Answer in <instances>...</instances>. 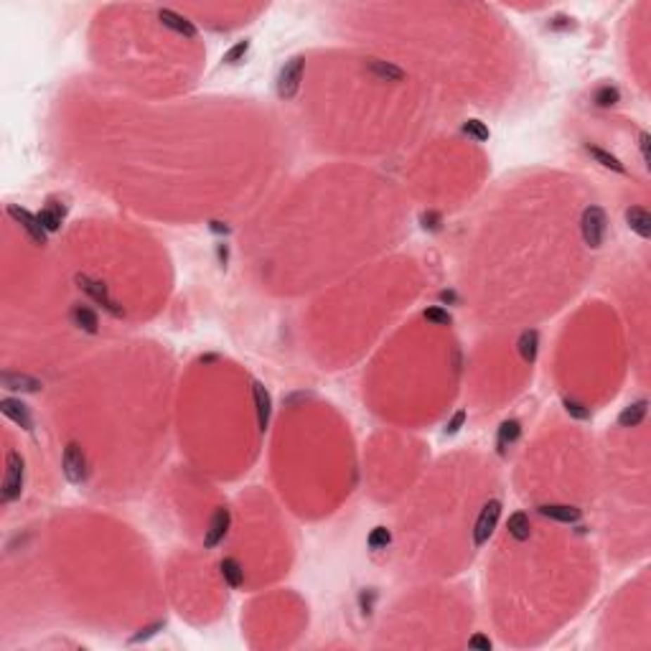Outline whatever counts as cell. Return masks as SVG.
I'll list each match as a JSON object with an SVG mask.
<instances>
[{"mask_svg": "<svg viewBox=\"0 0 651 651\" xmlns=\"http://www.w3.org/2000/svg\"><path fill=\"white\" fill-rule=\"evenodd\" d=\"M23 484H26V463L15 451H8L6 456V476H3V489H0V496H3V504H11L23 494Z\"/></svg>", "mask_w": 651, "mask_h": 651, "instance_id": "obj_1", "label": "cell"}, {"mask_svg": "<svg viewBox=\"0 0 651 651\" xmlns=\"http://www.w3.org/2000/svg\"><path fill=\"white\" fill-rule=\"evenodd\" d=\"M580 234H583V242L591 250H598L605 242V234H608V217L600 206H588L580 217Z\"/></svg>", "mask_w": 651, "mask_h": 651, "instance_id": "obj_2", "label": "cell"}, {"mask_svg": "<svg viewBox=\"0 0 651 651\" xmlns=\"http://www.w3.org/2000/svg\"><path fill=\"white\" fill-rule=\"evenodd\" d=\"M74 283H77V288H79L82 292H86L97 306H102V311H107L110 316H117V318L122 316V306L110 295V290H107V285L102 280H94V278H89V275H77Z\"/></svg>", "mask_w": 651, "mask_h": 651, "instance_id": "obj_3", "label": "cell"}, {"mask_svg": "<svg viewBox=\"0 0 651 651\" xmlns=\"http://www.w3.org/2000/svg\"><path fill=\"white\" fill-rule=\"evenodd\" d=\"M498 517H501V501H498V498H491V501H486V504L481 506L479 519H476V524H473V547H484L486 542L494 537Z\"/></svg>", "mask_w": 651, "mask_h": 651, "instance_id": "obj_4", "label": "cell"}, {"mask_svg": "<svg viewBox=\"0 0 651 651\" xmlns=\"http://www.w3.org/2000/svg\"><path fill=\"white\" fill-rule=\"evenodd\" d=\"M303 72H306V59L303 56H292L285 61V67L278 74V97L280 100H292L300 89L303 82Z\"/></svg>", "mask_w": 651, "mask_h": 651, "instance_id": "obj_5", "label": "cell"}, {"mask_svg": "<svg viewBox=\"0 0 651 651\" xmlns=\"http://www.w3.org/2000/svg\"><path fill=\"white\" fill-rule=\"evenodd\" d=\"M61 468H64V476H67L69 484H84L89 479V463H86V456L82 451L79 443H69L64 448V458H61Z\"/></svg>", "mask_w": 651, "mask_h": 651, "instance_id": "obj_6", "label": "cell"}, {"mask_svg": "<svg viewBox=\"0 0 651 651\" xmlns=\"http://www.w3.org/2000/svg\"><path fill=\"white\" fill-rule=\"evenodd\" d=\"M8 214H11V219L15 221V224L23 229V232L28 234V240L34 242V245L44 247L49 240V232L44 229V224L39 221V214H31L28 209H20V206L11 204L8 206Z\"/></svg>", "mask_w": 651, "mask_h": 651, "instance_id": "obj_7", "label": "cell"}, {"mask_svg": "<svg viewBox=\"0 0 651 651\" xmlns=\"http://www.w3.org/2000/svg\"><path fill=\"white\" fill-rule=\"evenodd\" d=\"M229 527H232V514H229L226 506H219V509L214 512L212 522H209V529H206V534H204L206 550H214L217 545H221L224 537L229 534Z\"/></svg>", "mask_w": 651, "mask_h": 651, "instance_id": "obj_8", "label": "cell"}, {"mask_svg": "<svg viewBox=\"0 0 651 651\" xmlns=\"http://www.w3.org/2000/svg\"><path fill=\"white\" fill-rule=\"evenodd\" d=\"M252 399H254V412H257V427L259 432H265L270 427V418H273V397L267 392V387L262 382H252Z\"/></svg>", "mask_w": 651, "mask_h": 651, "instance_id": "obj_9", "label": "cell"}, {"mask_svg": "<svg viewBox=\"0 0 651 651\" xmlns=\"http://www.w3.org/2000/svg\"><path fill=\"white\" fill-rule=\"evenodd\" d=\"M0 412L6 415L8 420H13L15 425L23 427V430H34V418H31V412H28V407L20 402V399H13V397H3L0 399Z\"/></svg>", "mask_w": 651, "mask_h": 651, "instance_id": "obj_10", "label": "cell"}, {"mask_svg": "<svg viewBox=\"0 0 651 651\" xmlns=\"http://www.w3.org/2000/svg\"><path fill=\"white\" fill-rule=\"evenodd\" d=\"M158 20L168 28V31H173V34L186 36V39H196V26H193L186 15L176 13V11H171V8H160Z\"/></svg>", "mask_w": 651, "mask_h": 651, "instance_id": "obj_11", "label": "cell"}, {"mask_svg": "<svg viewBox=\"0 0 651 651\" xmlns=\"http://www.w3.org/2000/svg\"><path fill=\"white\" fill-rule=\"evenodd\" d=\"M69 321L84 333L100 331V316H97L89 306H84V303H74L72 311H69Z\"/></svg>", "mask_w": 651, "mask_h": 651, "instance_id": "obj_12", "label": "cell"}, {"mask_svg": "<svg viewBox=\"0 0 651 651\" xmlns=\"http://www.w3.org/2000/svg\"><path fill=\"white\" fill-rule=\"evenodd\" d=\"M537 512L545 519L560 522V524H575V522H580V517H583V512H580L578 506H570V504H542Z\"/></svg>", "mask_w": 651, "mask_h": 651, "instance_id": "obj_13", "label": "cell"}, {"mask_svg": "<svg viewBox=\"0 0 651 651\" xmlns=\"http://www.w3.org/2000/svg\"><path fill=\"white\" fill-rule=\"evenodd\" d=\"M64 217H67V206L59 204L56 199H49L46 206L39 212V221L44 224V229H46L49 234L59 232L61 224H64Z\"/></svg>", "mask_w": 651, "mask_h": 651, "instance_id": "obj_14", "label": "cell"}, {"mask_svg": "<svg viewBox=\"0 0 651 651\" xmlns=\"http://www.w3.org/2000/svg\"><path fill=\"white\" fill-rule=\"evenodd\" d=\"M626 224L631 232H636L641 240H649L651 237V214L646 212L644 206H631L626 209Z\"/></svg>", "mask_w": 651, "mask_h": 651, "instance_id": "obj_15", "label": "cell"}, {"mask_svg": "<svg viewBox=\"0 0 651 651\" xmlns=\"http://www.w3.org/2000/svg\"><path fill=\"white\" fill-rule=\"evenodd\" d=\"M0 382L6 389H13V392H39L41 382L36 377H28V374H15V372H3L0 374Z\"/></svg>", "mask_w": 651, "mask_h": 651, "instance_id": "obj_16", "label": "cell"}, {"mask_svg": "<svg viewBox=\"0 0 651 651\" xmlns=\"http://www.w3.org/2000/svg\"><path fill=\"white\" fill-rule=\"evenodd\" d=\"M519 438H522V423H519V420H514V418L504 420V423L498 425V432H496V448H498V453L504 456L506 448H512Z\"/></svg>", "mask_w": 651, "mask_h": 651, "instance_id": "obj_17", "label": "cell"}, {"mask_svg": "<svg viewBox=\"0 0 651 651\" xmlns=\"http://www.w3.org/2000/svg\"><path fill=\"white\" fill-rule=\"evenodd\" d=\"M646 410H649V399H636L629 407H624V412L618 415V425L621 427H638L644 423Z\"/></svg>", "mask_w": 651, "mask_h": 651, "instance_id": "obj_18", "label": "cell"}, {"mask_svg": "<svg viewBox=\"0 0 651 651\" xmlns=\"http://www.w3.org/2000/svg\"><path fill=\"white\" fill-rule=\"evenodd\" d=\"M517 349H519V356H522L527 364H534V361H537V354H539V333L534 331V328L522 331V336H519V341H517Z\"/></svg>", "mask_w": 651, "mask_h": 651, "instance_id": "obj_19", "label": "cell"}, {"mask_svg": "<svg viewBox=\"0 0 651 651\" xmlns=\"http://www.w3.org/2000/svg\"><path fill=\"white\" fill-rule=\"evenodd\" d=\"M366 69H369V72L382 82H402L405 79V72H402L399 67H394V64H389V61L366 59Z\"/></svg>", "mask_w": 651, "mask_h": 651, "instance_id": "obj_20", "label": "cell"}, {"mask_svg": "<svg viewBox=\"0 0 651 651\" xmlns=\"http://www.w3.org/2000/svg\"><path fill=\"white\" fill-rule=\"evenodd\" d=\"M585 153L591 155L595 163H600L603 168H608V171H613V173H626V166L621 163V160L616 158L613 153H608V150H603V148H598V146H585Z\"/></svg>", "mask_w": 651, "mask_h": 651, "instance_id": "obj_21", "label": "cell"}, {"mask_svg": "<svg viewBox=\"0 0 651 651\" xmlns=\"http://www.w3.org/2000/svg\"><path fill=\"white\" fill-rule=\"evenodd\" d=\"M219 570H221V578H224V583L229 585V588H242V583H245V570H242L240 560L224 557L219 562Z\"/></svg>", "mask_w": 651, "mask_h": 651, "instance_id": "obj_22", "label": "cell"}, {"mask_svg": "<svg viewBox=\"0 0 651 651\" xmlns=\"http://www.w3.org/2000/svg\"><path fill=\"white\" fill-rule=\"evenodd\" d=\"M506 529H509V534H512L514 539H519V542L529 539V534H531L529 514H527V512H514L512 517H509V522H506Z\"/></svg>", "mask_w": 651, "mask_h": 651, "instance_id": "obj_23", "label": "cell"}, {"mask_svg": "<svg viewBox=\"0 0 651 651\" xmlns=\"http://www.w3.org/2000/svg\"><path fill=\"white\" fill-rule=\"evenodd\" d=\"M593 102H595L598 107H613V105H618V102H621V92H618V86L603 84V86H598V89L593 92Z\"/></svg>", "mask_w": 651, "mask_h": 651, "instance_id": "obj_24", "label": "cell"}, {"mask_svg": "<svg viewBox=\"0 0 651 651\" xmlns=\"http://www.w3.org/2000/svg\"><path fill=\"white\" fill-rule=\"evenodd\" d=\"M460 130H463V135L476 140V143H486V140L491 138V130H489L481 120H465L463 125H460Z\"/></svg>", "mask_w": 651, "mask_h": 651, "instance_id": "obj_25", "label": "cell"}, {"mask_svg": "<svg viewBox=\"0 0 651 651\" xmlns=\"http://www.w3.org/2000/svg\"><path fill=\"white\" fill-rule=\"evenodd\" d=\"M389 542H392V534H389L387 527H374L369 531V537H366V545L372 547V550H387Z\"/></svg>", "mask_w": 651, "mask_h": 651, "instance_id": "obj_26", "label": "cell"}, {"mask_svg": "<svg viewBox=\"0 0 651 651\" xmlns=\"http://www.w3.org/2000/svg\"><path fill=\"white\" fill-rule=\"evenodd\" d=\"M247 53H250V41L242 39V41H237V44H234V46L224 53V59H221V61H224V64H229V67H237L240 61H245Z\"/></svg>", "mask_w": 651, "mask_h": 651, "instance_id": "obj_27", "label": "cell"}, {"mask_svg": "<svg viewBox=\"0 0 651 651\" xmlns=\"http://www.w3.org/2000/svg\"><path fill=\"white\" fill-rule=\"evenodd\" d=\"M562 407H565V412L570 415V418H575V420H591V407L583 405V402H578V399L565 397V399H562Z\"/></svg>", "mask_w": 651, "mask_h": 651, "instance_id": "obj_28", "label": "cell"}, {"mask_svg": "<svg viewBox=\"0 0 651 651\" xmlns=\"http://www.w3.org/2000/svg\"><path fill=\"white\" fill-rule=\"evenodd\" d=\"M423 318H425L427 323H432V326H451L453 323V316L446 311V308H440V306L427 308V311L423 313Z\"/></svg>", "mask_w": 651, "mask_h": 651, "instance_id": "obj_29", "label": "cell"}, {"mask_svg": "<svg viewBox=\"0 0 651 651\" xmlns=\"http://www.w3.org/2000/svg\"><path fill=\"white\" fill-rule=\"evenodd\" d=\"M166 629V621H155V624L146 626V629H140L138 633H135L133 638H130V644H140V641H148V638H153L158 631H163Z\"/></svg>", "mask_w": 651, "mask_h": 651, "instance_id": "obj_30", "label": "cell"}, {"mask_svg": "<svg viewBox=\"0 0 651 651\" xmlns=\"http://www.w3.org/2000/svg\"><path fill=\"white\" fill-rule=\"evenodd\" d=\"M463 423H465V410H458L456 415H453L451 420H448V425H446V435H456V432L463 427Z\"/></svg>", "mask_w": 651, "mask_h": 651, "instance_id": "obj_31", "label": "cell"}, {"mask_svg": "<svg viewBox=\"0 0 651 651\" xmlns=\"http://www.w3.org/2000/svg\"><path fill=\"white\" fill-rule=\"evenodd\" d=\"M420 221H423V226H425V229H430V232H438L440 224H443L440 214H435V212H425L423 217H420Z\"/></svg>", "mask_w": 651, "mask_h": 651, "instance_id": "obj_32", "label": "cell"}, {"mask_svg": "<svg viewBox=\"0 0 651 651\" xmlns=\"http://www.w3.org/2000/svg\"><path fill=\"white\" fill-rule=\"evenodd\" d=\"M649 143H651V135L649 133H641L638 135V148H641V158H644V163L649 166Z\"/></svg>", "mask_w": 651, "mask_h": 651, "instance_id": "obj_33", "label": "cell"}, {"mask_svg": "<svg viewBox=\"0 0 651 651\" xmlns=\"http://www.w3.org/2000/svg\"><path fill=\"white\" fill-rule=\"evenodd\" d=\"M468 646H473V649H486V651H489V649H491V641H489L486 636H481V633H476V636L468 638Z\"/></svg>", "mask_w": 651, "mask_h": 651, "instance_id": "obj_34", "label": "cell"}, {"mask_svg": "<svg viewBox=\"0 0 651 651\" xmlns=\"http://www.w3.org/2000/svg\"><path fill=\"white\" fill-rule=\"evenodd\" d=\"M212 229H214V232H224V234L229 232L226 226H221V221H212Z\"/></svg>", "mask_w": 651, "mask_h": 651, "instance_id": "obj_35", "label": "cell"}]
</instances>
